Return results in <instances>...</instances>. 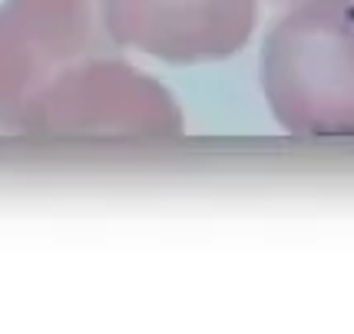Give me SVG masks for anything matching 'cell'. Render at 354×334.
Segmentation results:
<instances>
[{
	"label": "cell",
	"mask_w": 354,
	"mask_h": 334,
	"mask_svg": "<svg viewBox=\"0 0 354 334\" xmlns=\"http://www.w3.org/2000/svg\"><path fill=\"white\" fill-rule=\"evenodd\" d=\"M262 90L288 133L354 136V0H298L275 20Z\"/></svg>",
	"instance_id": "obj_1"
},
{
	"label": "cell",
	"mask_w": 354,
	"mask_h": 334,
	"mask_svg": "<svg viewBox=\"0 0 354 334\" xmlns=\"http://www.w3.org/2000/svg\"><path fill=\"white\" fill-rule=\"evenodd\" d=\"M96 0L0 3V129H24L33 103L80 60L113 46Z\"/></svg>",
	"instance_id": "obj_2"
},
{
	"label": "cell",
	"mask_w": 354,
	"mask_h": 334,
	"mask_svg": "<svg viewBox=\"0 0 354 334\" xmlns=\"http://www.w3.org/2000/svg\"><path fill=\"white\" fill-rule=\"evenodd\" d=\"M20 133H126L176 136L183 109L162 83L120 53V44L80 60L37 100Z\"/></svg>",
	"instance_id": "obj_3"
},
{
	"label": "cell",
	"mask_w": 354,
	"mask_h": 334,
	"mask_svg": "<svg viewBox=\"0 0 354 334\" xmlns=\"http://www.w3.org/2000/svg\"><path fill=\"white\" fill-rule=\"evenodd\" d=\"M100 17L120 46L166 63H205L248 44L259 0H100Z\"/></svg>",
	"instance_id": "obj_4"
}]
</instances>
